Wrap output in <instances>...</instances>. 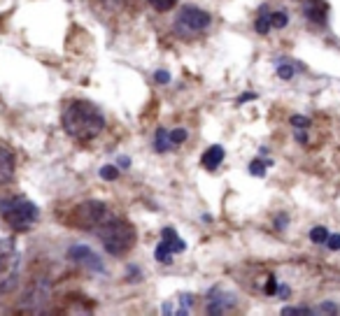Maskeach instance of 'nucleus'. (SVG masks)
<instances>
[{"instance_id":"obj_1","label":"nucleus","mask_w":340,"mask_h":316,"mask_svg":"<svg viewBox=\"0 0 340 316\" xmlns=\"http://www.w3.org/2000/svg\"><path fill=\"white\" fill-rule=\"evenodd\" d=\"M61 125L70 137L87 142L100 135V131L105 128V116L89 100H72L61 114Z\"/></svg>"},{"instance_id":"obj_2","label":"nucleus","mask_w":340,"mask_h":316,"mask_svg":"<svg viewBox=\"0 0 340 316\" xmlns=\"http://www.w3.org/2000/svg\"><path fill=\"white\" fill-rule=\"evenodd\" d=\"M94 233L110 256L128 254L135 246V240H137L135 228H133V224H128L126 218H105Z\"/></svg>"},{"instance_id":"obj_3","label":"nucleus","mask_w":340,"mask_h":316,"mask_svg":"<svg viewBox=\"0 0 340 316\" xmlns=\"http://www.w3.org/2000/svg\"><path fill=\"white\" fill-rule=\"evenodd\" d=\"M0 216L17 233H28L33 228V224L40 218V209L35 207V202H31L23 196H12L0 200Z\"/></svg>"},{"instance_id":"obj_4","label":"nucleus","mask_w":340,"mask_h":316,"mask_svg":"<svg viewBox=\"0 0 340 316\" xmlns=\"http://www.w3.org/2000/svg\"><path fill=\"white\" fill-rule=\"evenodd\" d=\"M19 281V249L12 237L0 240V295L14 291Z\"/></svg>"},{"instance_id":"obj_5","label":"nucleus","mask_w":340,"mask_h":316,"mask_svg":"<svg viewBox=\"0 0 340 316\" xmlns=\"http://www.w3.org/2000/svg\"><path fill=\"white\" fill-rule=\"evenodd\" d=\"M107 218V205L100 200H84L77 207H72L70 216L66 218V224L79 230H96L100 224Z\"/></svg>"},{"instance_id":"obj_6","label":"nucleus","mask_w":340,"mask_h":316,"mask_svg":"<svg viewBox=\"0 0 340 316\" xmlns=\"http://www.w3.org/2000/svg\"><path fill=\"white\" fill-rule=\"evenodd\" d=\"M212 23L208 12L198 10L193 5H184L175 17V30L182 35V38H196V35L205 33Z\"/></svg>"},{"instance_id":"obj_7","label":"nucleus","mask_w":340,"mask_h":316,"mask_svg":"<svg viewBox=\"0 0 340 316\" xmlns=\"http://www.w3.org/2000/svg\"><path fill=\"white\" fill-rule=\"evenodd\" d=\"M68 258H70L72 263H77V265H84V267H89V270H94V272H98V274L105 272L103 258H100L96 251L89 249V246H84V244L70 246V251H68Z\"/></svg>"},{"instance_id":"obj_8","label":"nucleus","mask_w":340,"mask_h":316,"mask_svg":"<svg viewBox=\"0 0 340 316\" xmlns=\"http://www.w3.org/2000/svg\"><path fill=\"white\" fill-rule=\"evenodd\" d=\"M326 12H329V5L324 0H305V5H303V14L317 26L326 23Z\"/></svg>"},{"instance_id":"obj_9","label":"nucleus","mask_w":340,"mask_h":316,"mask_svg":"<svg viewBox=\"0 0 340 316\" xmlns=\"http://www.w3.org/2000/svg\"><path fill=\"white\" fill-rule=\"evenodd\" d=\"M221 161H224V147H221V144H212V147H208V149H205V153L201 156L203 168L210 170V172H214V170L219 168Z\"/></svg>"},{"instance_id":"obj_10","label":"nucleus","mask_w":340,"mask_h":316,"mask_svg":"<svg viewBox=\"0 0 340 316\" xmlns=\"http://www.w3.org/2000/svg\"><path fill=\"white\" fill-rule=\"evenodd\" d=\"M14 179V156L5 147H0V186Z\"/></svg>"},{"instance_id":"obj_11","label":"nucleus","mask_w":340,"mask_h":316,"mask_svg":"<svg viewBox=\"0 0 340 316\" xmlns=\"http://www.w3.org/2000/svg\"><path fill=\"white\" fill-rule=\"evenodd\" d=\"M161 237H163V242L173 249V254H182V251L187 249V244L177 237V233H175V228H163V233H161Z\"/></svg>"},{"instance_id":"obj_12","label":"nucleus","mask_w":340,"mask_h":316,"mask_svg":"<svg viewBox=\"0 0 340 316\" xmlns=\"http://www.w3.org/2000/svg\"><path fill=\"white\" fill-rule=\"evenodd\" d=\"M270 28H273V23H270V12H268V7L264 5L261 10H259L257 21H254V30H257L259 35H268Z\"/></svg>"},{"instance_id":"obj_13","label":"nucleus","mask_w":340,"mask_h":316,"mask_svg":"<svg viewBox=\"0 0 340 316\" xmlns=\"http://www.w3.org/2000/svg\"><path fill=\"white\" fill-rule=\"evenodd\" d=\"M170 147H173L170 135L163 131V128H159V131H156V140H154V149H156L159 153H163V151H168Z\"/></svg>"},{"instance_id":"obj_14","label":"nucleus","mask_w":340,"mask_h":316,"mask_svg":"<svg viewBox=\"0 0 340 316\" xmlns=\"http://www.w3.org/2000/svg\"><path fill=\"white\" fill-rule=\"evenodd\" d=\"M154 258H156L159 263H173V249L161 240V244L156 246V251H154Z\"/></svg>"},{"instance_id":"obj_15","label":"nucleus","mask_w":340,"mask_h":316,"mask_svg":"<svg viewBox=\"0 0 340 316\" xmlns=\"http://www.w3.org/2000/svg\"><path fill=\"white\" fill-rule=\"evenodd\" d=\"M329 228H324V226H317V228L310 230V240L315 242V244H326V240H329Z\"/></svg>"},{"instance_id":"obj_16","label":"nucleus","mask_w":340,"mask_h":316,"mask_svg":"<svg viewBox=\"0 0 340 316\" xmlns=\"http://www.w3.org/2000/svg\"><path fill=\"white\" fill-rule=\"evenodd\" d=\"M273 163V161H252V163H249V175H254V177H264L266 175V168H268V165Z\"/></svg>"},{"instance_id":"obj_17","label":"nucleus","mask_w":340,"mask_h":316,"mask_svg":"<svg viewBox=\"0 0 340 316\" xmlns=\"http://www.w3.org/2000/svg\"><path fill=\"white\" fill-rule=\"evenodd\" d=\"M177 3H180V0H149V5L156 12H168V10H173Z\"/></svg>"},{"instance_id":"obj_18","label":"nucleus","mask_w":340,"mask_h":316,"mask_svg":"<svg viewBox=\"0 0 340 316\" xmlns=\"http://www.w3.org/2000/svg\"><path fill=\"white\" fill-rule=\"evenodd\" d=\"M270 23H273V28H285L289 23L287 12H270Z\"/></svg>"},{"instance_id":"obj_19","label":"nucleus","mask_w":340,"mask_h":316,"mask_svg":"<svg viewBox=\"0 0 340 316\" xmlns=\"http://www.w3.org/2000/svg\"><path fill=\"white\" fill-rule=\"evenodd\" d=\"M100 177H103L105 181H115L117 177H119V168H117V165H103V168H100Z\"/></svg>"},{"instance_id":"obj_20","label":"nucleus","mask_w":340,"mask_h":316,"mask_svg":"<svg viewBox=\"0 0 340 316\" xmlns=\"http://www.w3.org/2000/svg\"><path fill=\"white\" fill-rule=\"evenodd\" d=\"M294 66H291V63H280V66H277V77H280V79H285V82H289L291 77H294Z\"/></svg>"},{"instance_id":"obj_21","label":"nucleus","mask_w":340,"mask_h":316,"mask_svg":"<svg viewBox=\"0 0 340 316\" xmlns=\"http://www.w3.org/2000/svg\"><path fill=\"white\" fill-rule=\"evenodd\" d=\"M170 142H173V147H177V144H182V142H187L189 133L184 131V128H177V131H170Z\"/></svg>"},{"instance_id":"obj_22","label":"nucleus","mask_w":340,"mask_h":316,"mask_svg":"<svg viewBox=\"0 0 340 316\" xmlns=\"http://www.w3.org/2000/svg\"><path fill=\"white\" fill-rule=\"evenodd\" d=\"M282 314L285 316H305V314H313V309H307V307H285Z\"/></svg>"},{"instance_id":"obj_23","label":"nucleus","mask_w":340,"mask_h":316,"mask_svg":"<svg viewBox=\"0 0 340 316\" xmlns=\"http://www.w3.org/2000/svg\"><path fill=\"white\" fill-rule=\"evenodd\" d=\"M289 121H291V125H294V128H307V125H310V119H307V116H303V114H294Z\"/></svg>"},{"instance_id":"obj_24","label":"nucleus","mask_w":340,"mask_h":316,"mask_svg":"<svg viewBox=\"0 0 340 316\" xmlns=\"http://www.w3.org/2000/svg\"><path fill=\"white\" fill-rule=\"evenodd\" d=\"M266 295H277V281H275V277L270 274L268 277V281H266Z\"/></svg>"},{"instance_id":"obj_25","label":"nucleus","mask_w":340,"mask_h":316,"mask_svg":"<svg viewBox=\"0 0 340 316\" xmlns=\"http://www.w3.org/2000/svg\"><path fill=\"white\" fill-rule=\"evenodd\" d=\"M326 246L331 251H338L340 249V235H329V240H326Z\"/></svg>"},{"instance_id":"obj_26","label":"nucleus","mask_w":340,"mask_h":316,"mask_svg":"<svg viewBox=\"0 0 340 316\" xmlns=\"http://www.w3.org/2000/svg\"><path fill=\"white\" fill-rule=\"evenodd\" d=\"M154 79H156L159 84H168L170 82V75L165 70H156V72H154Z\"/></svg>"},{"instance_id":"obj_27","label":"nucleus","mask_w":340,"mask_h":316,"mask_svg":"<svg viewBox=\"0 0 340 316\" xmlns=\"http://www.w3.org/2000/svg\"><path fill=\"white\" fill-rule=\"evenodd\" d=\"M289 293H291V291H289V286H287V283H277V295H280L282 300L289 298Z\"/></svg>"},{"instance_id":"obj_28","label":"nucleus","mask_w":340,"mask_h":316,"mask_svg":"<svg viewBox=\"0 0 340 316\" xmlns=\"http://www.w3.org/2000/svg\"><path fill=\"white\" fill-rule=\"evenodd\" d=\"M319 311H326V314H335V311H338V307H335L333 302H324V305L319 307Z\"/></svg>"},{"instance_id":"obj_29","label":"nucleus","mask_w":340,"mask_h":316,"mask_svg":"<svg viewBox=\"0 0 340 316\" xmlns=\"http://www.w3.org/2000/svg\"><path fill=\"white\" fill-rule=\"evenodd\" d=\"M257 98V93H242L240 98H238V105H245V103H249V100H254Z\"/></svg>"},{"instance_id":"obj_30","label":"nucleus","mask_w":340,"mask_h":316,"mask_svg":"<svg viewBox=\"0 0 340 316\" xmlns=\"http://www.w3.org/2000/svg\"><path fill=\"white\" fill-rule=\"evenodd\" d=\"M103 5H107V7H124V5H126V0H103Z\"/></svg>"},{"instance_id":"obj_31","label":"nucleus","mask_w":340,"mask_h":316,"mask_svg":"<svg viewBox=\"0 0 340 316\" xmlns=\"http://www.w3.org/2000/svg\"><path fill=\"white\" fill-rule=\"evenodd\" d=\"M287 224H289V218H287V216H285V214H282V216H280V218H275V226H277V228H280V230H282V228H285V226H287Z\"/></svg>"},{"instance_id":"obj_32","label":"nucleus","mask_w":340,"mask_h":316,"mask_svg":"<svg viewBox=\"0 0 340 316\" xmlns=\"http://www.w3.org/2000/svg\"><path fill=\"white\" fill-rule=\"evenodd\" d=\"M119 168H124V170L131 168V158H128V156H121V158H119Z\"/></svg>"}]
</instances>
